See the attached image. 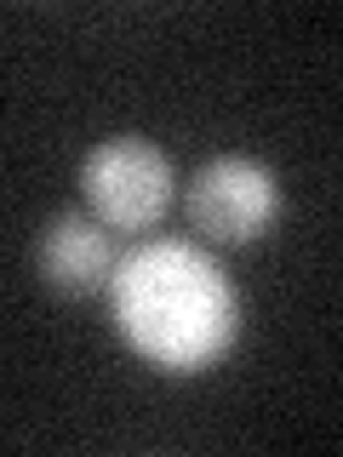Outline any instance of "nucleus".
Listing matches in <instances>:
<instances>
[{
  "instance_id": "nucleus-3",
  "label": "nucleus",
  "mask_w": 343,
  "mask_h": 457,
  "mask_svg": "<svg viewBox=\"0 0 343 457\" xmlns=\"http://www.w3.org/2000/svg\"><path fill=\"white\" fill-rule=\"evenodd\" d=\"M80 189L109 228H155L172 206V161L143 137H104L80 161Z\"/></svg>"
},
{
  "instance_id": "nucleus-1",
  "label": "nucleus",
  "mask_w": 343,
  "mask_h": 457,
  "mask_svg": "<svg viewBox=\"0 0 343 457\" xmlns=\"http://www.w3.org/2000/svg\"><path fill=\"white\" fill-rule=\"evenodd\" d=\"M114 332L161 371H206L235 349L240 303L235 286L189 240H143L121 257L109 286Z\"/></svg>"
},
{
  "instance_id": "nucleus-4",
  "label": "nucleus",
  "mask_w": 343,
  "mask_h": 457,
  "mask_svg": "<svg viewBox=\"0 0 343 457\" xmlns=\"http://www.w3.org/2000/svg\"><path fill=\"white\" fill-rule=\"evenodd\" d=\"M114 240H109V223L104 218H86V212H57L40 235V275H46L52 292H69V297H92L114 286Z\"/></svg>"
},
{
  "instance_id": "nucleus-2",
  "label": "nucleus",
  "mask_w": 343,
  "mask_h": 457,
  "mask_svg": "<svg viewBox=\"0 0 343 457\" xmlns=\"http://www.w3.org/2000/svg\"><path fill=\"white\" fill-rule=\"evenodd\" d=\"M183 206H189V228H200L212 246H252L280 218V183L252 154H218L195 171Z\"/></svg>"
}]
</instances>
